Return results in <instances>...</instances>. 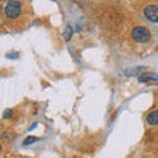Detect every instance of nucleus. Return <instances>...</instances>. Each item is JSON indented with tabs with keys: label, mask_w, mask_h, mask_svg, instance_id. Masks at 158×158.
<instances>
[{
	"label": "nucleus",
	"mask_w": 158,
	"mask_h": 158,
	"mask_svg": "<svg viewBox=\"0 0 158 158\" xmlns=\"http://www.w3.org/2000/svg\"><path fill=\"white\" fill-rule=\"evenodd\" d=\"M131 36L138 44H146L150 40L152 34H150V31L146 27H135L132 33H131Z\"/></svg>",
	"instance_id": "obj_1"
},
{
	"label": "nucleus",
	"mask_w": 158,
	"mask_h": 158,
	"mask_svg": "<svg viewBox=\"0 0 158 158\" xmlns=\"http://www.w3.org/2000/svg\"><path fill=\"white\" fill-rule=\"evenodd\" d=\"M23 11V6L20 2H15V0H12V2H8L6 4V7H4V13H6V16L8 19H17L20 16V13H21Z\"/></svg>",
	"instance_id": "obj_2"
},
{
	"label": "nucleus",
	"mask_w": 158,
	"mask_h": 158,
	"mask_svg": "<svg viewBox=\"0 0 158 158\" xmlns=\"http://www.w3.org/2000/svg\"><path fill=\"white\" fill-rule=\"evenodd\" d=\"M145 17L152 23H158V6L157 4H150L144 9Z\"/></svg>",
	"instance_id": "obj_3"
},
{
	"label": "nucleus",
	"mask_w": 158,
	"mask_h": 158,
	"mask_svg": "<svg viewBox=\"0 0 158 158\" xmlns=\"http://www.w3.org/2000/svg\"><path fill=\"white\" fill-rule=\"evenodd\" d=\"M138 81L141 83H145V82H157L158 81V74L156 73H145L138 78Z\"/></svg>",
	"instance_id": "obj_4"
},
{
	"label": "nucleus",
	"mask_w": 158,
	"mask_h": 158,
	"mask_svg": "<svg viewBox=\"0 0 158 158\" xmlns=\"http://www.w3.org/2000/svg\"><path fill=\"white\" fill-rule=\"evenodd\" d=\"M146 121H148V124H150V125H158V110L150 112L146 117Z\"/></svg>",
	"instance_id": "obj_5"
},
{
	"label": "nucleus",
	"mask_w": 158,
	"mask_h": 158,
	"mask_svg": "<svg viewBox=\"0 0 158 158\" xmlns=\"http://www.w3.org/2000/svg\"><path fill=\"white\" fill-rule=\"evenodd\" d=\"M63 37H65L66 41H70V38L73 37V28L70 25H67L66 29H65V34H63Z\"/></svg>",
	"instance_id": "obj_6"
},
{
	"label": "nucleus",
	"mask_w": 158,
	"mask_h": 158,
	"mask_svg": "<svg viewBox=\"0 0 158 158\" xmlns=\"http://www.w3.org/2000/svg\"><path fill=\"white\" fill-rule=\"evenodd\" d=\"M36 141H38V137H34V136H31V137H28V138H25V141H24V145H31V144H33V142H36Z\"/></svg>",
	"instance_id": "obj_7"
},
{
	"label": "nucleus",
	"mask_w": 158,
	"mask_h": 158,
	"mask_svg": "<svg viewBox=\"0 0 158 158\" xmlns=\"http://www.w3.org/2000/svg\"><path fill=\"white\" fill-rule=\"evenodd\" d=\"M9 115H12V111H11V110H7V112L4 113V117H8Z\"/></svg>",
	"instance_id": "obj_8"
}]
</instances>
